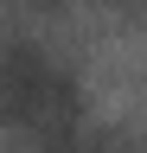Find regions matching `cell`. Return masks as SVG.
Wrapping results in <instances>:
<instances>
[{"instance_id": "1", "label": "cell", "mask_w": 147, "mask_h": 153, "mask_svg": "<svg viewBox=\"0 0 147 153\" xmlns=\"http://www.w3.org/2000/svg\"><path fill=\"white\" fill-rule=\"evenodd\" d=\"M0 121L39 153H77L90 128L77 70L32 38H0Z\"/></svg>"}, {"instance_id": "2", "label": "cell", "mask_w": 147, "mask_h": 153, "mask_svg": "<svg viewBox=\"0 0 147 153\" xmlns=\"http://www.w3.org/2000/svg\"><path fill=\"white\" fill-rule=\"evenodd\" d=\"M115 7H122V13H128V19H134V13H141V0H115Z\"/></svg>"}, {"instance_id": "3", "label": "cell", "mask_w": 147, "mask_h": 153, "mask_svg": "<svg viewBox=\"0 0 147 153\" xmlns=\"http://www.w3.org/2000/svg\"><path fill=\"white\" fill-rule=\"evenodd\" d=\"M39 7H70V0H39Z\"/></svg>"}]
</instances>
